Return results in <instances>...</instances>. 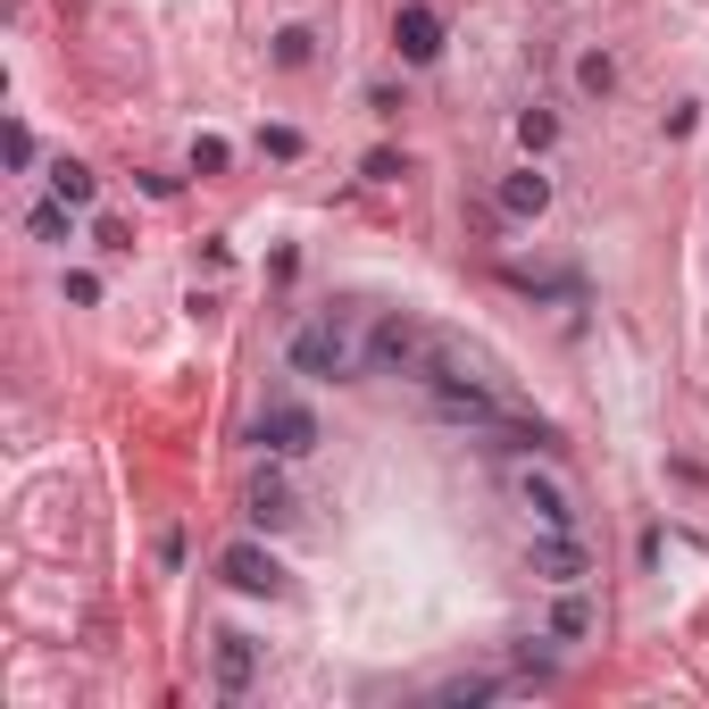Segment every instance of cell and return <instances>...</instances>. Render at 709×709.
<instances>
[{"label": "cell", "mask_w": 709, "mask_h": 709, "mask_svg": "<svg viewBox=\"0 0 709 709\" xmlns=\"http://www.w3.org/2000/svg\"><path fill=\"white\" fill-rule=\"evenodd\" d=\"M251 676H260V643L218 635V692H251Z\"/></svg>", "instance_id": "obj_10"}, {"label": "cell", "mask_w": 709, "mask_h": 709, "mask_svg": "<svg viewBox=\"0 0 709 709\" xmlns=\"http://www.w3.org/2000/svg\"><path fill=\"white\" fill-rule=\"evenodd\" d=\"M551 643H584L593 635V601L576 593V584H560V601H551V626H542Z\"/></svg>", "instance_id": "obj_11"}, {"label": "cell", "mask_w": 709, "mask_h": 709, "mask_svg": "<svg viewBox=\"0 0 709 709\" xmlns=\"http://www.w3.org/2000/svg\"><path fill=\"white\" fill-rule=\"evenodd\" d=\"M526 568H535L542 584H584L593 576V551H584L576 526H542V535L526 542Z\"/></svg>", "instance_id": "obj_2"}, {"label": "cell", "mask_w": 709, "mask_h": 709, "mask_svg": "<svg viewBox=\"0 0 709 709\" xmlns=\"http://www.w3.org/2000/svg\"><path fill=\"white\" fill-rule=\"evenodd\" d=\"M576 93H593V100L617 93V59H610V51H584V59H576Z\"/></svg>", "instance_id": "obj_16"}, {"label": "cell", "mask_w": 709, "mask_h": 709, "mask_svg": "<svg viewBox=\"0 0 709 709\" xmlns=\"http://www.w3.org/2000/svg\"><path fill=\"white\" fill-rule=\"evenodd\" d=\"M267 59H276V67H309V59H318V34H309V25H284Z\"/></svg>", "instance_id": "obj_17"}, {"label": "cell", "mask_w": 709, "mask_h": 709, "mask_svg": "<svg viewBox=\"0 0 709 709\" xmlns=\"http://www.w3.org/2000/svg\"><path fill=\"white\" fill-rule=\"evenodd\" d=\"M359 176H368V184H401V176H410V159H401V150H368V159H359Z\"/></svg>", "instance_id": "obj_18"}, {"label": "cell", "mask_w": 709, "mask_h": 709, "mask_svg": "<svg viewBox=\"0 0 709 709\" xmlns=\"http://www.w3.org/2000/svg\"><path fill=\"white\" fill-rule=\"evenodd\" d=\"M260 150L267 159H300V126H260Z\"/></svg>", "instance_id": "obj_20"}, {"label": "cell", "mask_w": 709, "mask_h": 709, "mask_svg": "<svg viewBox=\"0 0 709 709\" xmlns=\"http://www.w3.org/2000/svg\"><path fill=\"white\" fill-rule=\"evenodd\" d=\"M293 518H300V509H293V485H284L276 467H267L260 485H251V526H260V535H284Z\"/></svg>", "instance_id": "obj_9"}, {"label": "cell", "mask_w": 709, "mask_h": 709, "mask_svg": "<svg viewBox=\"0 0 709 709\" xmlns=\"http://www.w3.org/2000/svg\"><path fill=\"white\" fill-rule=\"evenodd\" d=\"M551 142H560V117H551V109H518V150H526V159H542Z\"/></svg>", "instance_id": "obj_15"}, {"label": "cell", "mask_w": 709, "mask_h": 709, "mask_svg": "<svg viewBox=\"0 0 709 709\" xmlns=\"http://www.w3.org/2000/svg\"><path fill=\"white\" fill-rule=\"evenodd\" d=\"M218 576L234 584V593H267V601L284 593V560L267 551V542H225V551H218Z\"/></svg>", "instance_id": "obj_5"}, {"label": "cell", "mask_w": 709, "mask_h": 709, "mask_svg": "<svg viewBox=\"0 0 709 709\" xmlns=\"http://www.w3.org/2000/svg\"><path fill=\"white\" fill-rule=\"evenodd\" d=\"M67 300H75V309H93V300H100V276H84V267H67Z\"/></svg>", "instance_id": "obj_22"}, {"label": "cell", "mask_w": 709, "mask_h": 709, "mask_svg": "<svg viewBox=\"0 0 709 709\" xmlns=\"http://www.w3.org/2000/svg\"><path fill=\"white\" fill-rule=\"evenodd\" d=\"M9 168H18V176L34 168V126H9Z\"/></svg>", "instance_id": "obj_21"}, {"label": "cell", "mask_w": 709, "mask_h": 709, "mask_svg": "<svg viewBox=\"0 0 709 709\" xmlns=\"http://www.w3.org/2000/svg\"><path fill=\"white\" fill-rule=\"evenodd\" d=\"M501 676H451V685L443 692H434V701H451V709H476V701H501Z\"/></svg>", "instance_id": "obj_14"}, {"label": "cell", "mask_w": 709, "mask_h": 709, "mask_svg": "<svg viewBox=\"0 0 709 709\" xmlns=\"http://www.w3.org/2000/svg\"><path fill=\"white\" fill-rule=\"evenodd\" d=\"M25 234H34V243H75V209L51 192V201H34V209H25Z\"/></svg>", "instance_id": "obj_13"}, {"label": "cell", "mask_w": 709, "mask_h": 709, "mask_svg": "<svg viewBox=\"0 0 709 709\" xmlns=\"http://www.w3.org/2000/svg\"><path fill=\"white\" fill-rule=\"evenodd\" d=\"M509 493H518V509H526V518H535V526H584L576 493H568L560 476H551V467H535V459L518 467V485H509Z\"/></svg>", "instance_id": "obj_3"}, {"label": "cell", "mask_w": 709, "mask_h": 709, "mask_svg": "<svg viewBox=\"0 0 709 709\" xmlns=\"http://www.w3.org/2000/svg\"><path fill=\"white\" fill-rule=\"evenodd\" d=\"M426 326H410V318H375L368 326V368H384V375H417L426 368Z\"/></svg>", "instance_id": "obj_4"}, {"label": "cell", "mask_w": 709, "mask_h": 709, "mask_svg": "<svg viewBox=\"0 0 709 709\" xmlns=\"http://www.w3.org/2000/svg\"><path fill=\"white\" fill-rule=\"evenodd\" d=\"M260 443L276 451V459H309V451H318V417L300 410V401H267L260 410Z\"/></svg>", "instance_id": "obj_6"}, {"label": "cell", "mask_w": 709, "mask_h": 709, "mask_svg": "<svg viewBox=\"0 0 709 709\" xmlns=\"http://www.w3.org/2000/svg\"><path fill=\"white\" fill-rule=\"evenodd\" d=\"M493 209H501V218H518V225H535L542 209H551V176H542L535 159H526V168H509L501 184H493Z\"/></svg>", "instance_id": "obj_8"}, {"label": "cell", "mask_w": 709, "mask_h": 709, "mask_svg": "<svg viewBox=\"0 0 709 709\" xmlns=\"http://www.w3.org/2000/svg\"><path fill=\"white\" fill-rule=\"evenodd\" d=\"M284 359H293V375H309V384H351V375L368 368V342H359V326L342 318V309H326V318L293 326Z\"/></svg>", "instance_id": "obj_1"}, {"label": "cell", "mask_w": 709, "mask_h": 709, "mask_svg": "<svg viewBox=\"0 0 709 709\" xmlns=\"http://www.w3.org/2000/svg\"><path fill=\"white\" fill-rule=\"evenodd\" d=\"M51 192H59L67 209H93V201H100V176L84 168V159H51Z\"/></svg>", "instance_id": "obj_12"}, {"label": "cell", "mask_w": 709, "mask_h": 709, "mask_svg": "<svg viewBox=\"0 0 709 709\" xmlns=\"http://www.w3.org/2000/svg\"><path fill=\"white\" fill-rule=\"evenodd\" d=\"M368 117H401V93H392V84H368Z\"/></svg>", "instance_id": "obj_23"}, {"label": "cell", "mask_w": 709, "mask_h": 709, "mask_svg": "<svg viewBox=\"0 0 709 709\" xmlns=\"http://www.w3.org/2000/svg\"><path fill=\"white\" fill-rule=\"evenodd\" d=\"M392 51L410 59V67H434V59H443V18H434L426 0H401V9H392Z\"/></svg>", "instance_id": "obj_7"}, {"label": "cell", "mask_w": 709, "mask_h": 709, "mask_svg": "<svg viewBox=\"0 0 709 709\" xmlns=\"http://www.w3.org/2000/svg\"><path fill=\"white\" fill-rule=\"evenodd\" d=\"M225 159H234V150H225L218 134H201V142H192V176H225Z\"/></svg>", "instance_id": "obj_19"}]
</instances>
